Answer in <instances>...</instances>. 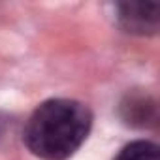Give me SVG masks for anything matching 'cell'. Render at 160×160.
<instances>
[{
  "label": "cell",
  "instance_id": "cell-1",
  "mask_svg": "<svg viewBox=\"0 0 160 160\" xmlns=\"http://www.w3.org/2000/svg\"><path fill=\"white\" fill-rule=\"evenodd\" d=\"M91 126L92 113L85 104L51 98L42 102L28 117L23 141L42 160H66L85 143Z\"/></svg>",
  "mask_w": 160,
  "mask_h": 160
},
{
  "label": "cell",
  "instance_id": "cell-2",
  "mask_svg": "<svg viewBox=\"0 0 160 160\" xmlns=\"http://www.w3.org/2000/svg\"><path fill=\"white\" fill-rule=\"evenodd\" d=\"M117 10V23L119 27L136 36H152L158 32L160 27V2L149 0V2H119Z\"/></svg>",
  "mask_w": 160,
  "mask_h": 160
},
{
  "label": "cell",
  "instance_id": "cell-3",
  "mask_svg": "<svg viewBox=\"0 0 160 160\" xmlns=\"http://www.w3.org/2000/svg\"><path fill=\"white\" fill-rule=\"evenodd\" d=\"M119 117L126 126L149 128L156 124L158 109L154 98L145 91H130L119 104Z\"/></svg>",
  "mask_w": 160,
  "mask_h": 160
},
{
  "label": "cell",
  "instance_id": "cell-4",
  "mask_svg": "<svg viewBox=\"0 0 160 160\" xmlns=\"http://www.w3.org/2000/svg\"><path fill=\"white\" fill-rule=\"evenodd\" d=\"M115 160H160L158 145L145 139L132 141L117 154Z\"/></svg>",
  "mask_w": 160,
  "mask_h": 160
}]
</instances>
